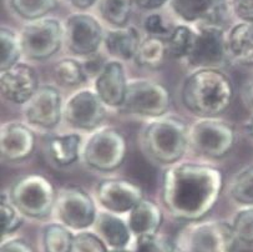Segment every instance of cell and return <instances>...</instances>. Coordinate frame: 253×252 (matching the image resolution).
Segmentation results:
<instances>
[{
    "label": "cell",
    "mask_w": 253,
    "mask_h": 252,
    "mask_svg": "<svg viewBox=\"0 0 253 252\" xmlns=\"http://www.w3.org/2000/svg\"><path fill=\"white\" fill-rule=\"evenodd\" d=\"M223 184L221 170L206 164H175L165 171L161 200L167 212L180 221L197 222L218 201Z\"/></svg>",
    "instance_id": "cell-1"
},
{
    "label": "cell",
    "mask_w": 253,
    "mask_h": 252,
    "mask_svg": "<svg viewBox=\"0 0 253 252\" xmlns=\"http://www.w3.org/2000/svg\"><path fill=\"white\" fill-rule=\"evenodd\" d=\"M233 84L221 69H196L186 78L181 90L183 105L200 117H217L233 100Z\"/></svg>",
    "instance_id": "cell-2"
},
{
    "label": "cell",
    "mask_w": 253,
    "mask_h": 252,
    "mask_svg": "<svg viewBox=\"0 0 253 252\" xmlns=\"http://www.w3.org/2000/svg\"><path fill=\"white\" fill-rule=\"evenodd\" d=\"M190 128L176 116L156 117L142 131L145 152L161 165H175L185 156Z\"/></svg>",
    "instance_id": "cell-3"
},
{
    "label": "cell",
    "mask_w": 253,
    "mask_h": 252,
    "mask_svg": "<svg viewBox=\"0 0 253 252\" xmlns=\"http://www.w3.org/2000/svg\"><path fill=\"white\" fill-rule=\"evenodd\" d=\"M58 194L51 182L39 174H28L16 180L10 187L9 200L21 215L34 220L50 216L56 205Z\"/></svg>",
    "instance_id": "cell-4"
},
{
    "label": "cell",
    "mask_w": 253,
    "mask_h": 252,
    "mask_svg": "<svg viewBox=\"0 0 253 252\" xmlns=\"http://www.w3.org/2000/svg\"><path fill=\"white\" fill-rule=\"evenodd\" d=\"M188 144L204 157L222 159L235 148L236 129L232 124L217 117H201L191 125Z\"/></svg>",
    "instance_id": "cell-5"
},
{
    "label": "cell",
    "mask_w": 253,
    "mask_h": 252,
    "mask_svg": "<svg viewBox=\"0 0 253 252\" xmlns=\"http://www.w3.org/2000/svg\"><path fill=\"white\" fill-rule=\"evenodd\" d=\"M127 143L121 131L114 128L97 129L84 145V161L91 169L110 172L124 164Z\"/></svg>",
    "instance_id": "cell-6"
},
{
    "label": "cell",
    "mask_w": 253,
    "mask_h": 252,
    "mask_svg": "<svg viewBox=\"0 0 253 252\" xmlns=\"http://www.w3.org/2000/svg\"><path fill=\"white\" fill-rule=\"evenodd\" d=\"M23 56L45 60L54 56L65 39V28L54 18H42L26 24L20 33Z\"/></svg>",
    "instance_id": "cell-7"
},
{
    "label": "cell",
    "mask_w": 253,
    "mask_h": 252,
    "mask_svg": "<svg viewBox=\"0 0 253 252\" xmlns=\"http://www.w3.org/2000/svg\"><path fill=\"white\" fill-rule=\"evenodd\" d=\"M171 94L164 84L151 80L128 81L126 98L121 109L133 115L161 117L169 111Z\"/></svg>",
    "instance_id": "cell-8"
},
{
    "label": "cell",
    "mask_w": 253,
    "mask_h": 252,
    "mask_svg": "<svg viewBox=\"0 0 253 252\" xmlns=\"http://www.w3.org/2000/svg\"><path fill=\"white\" fill-rule=\"evenodd\" d=\"M182 241L186 252H235L238 240L232 224L205 221L186 230Z\"/></svg>",
    "instance_id": "cell-9"
},
{
    "label": "cell",
    "mask_w": 253,
    "mask_h": 252,
    "mask_svg": "<svg viewBox=\"0 0 253 252\" xmlns=\"http://www.w3.org/2000/svg\"><path fill=\"white\" fill-rule=\"evenodd\" d=\"M55 211L61 224L74 231H84L95 225L97 211L95 201L80 186H66L58 194Z\"/></svg>",
    "instance_id": "cell-10"
},
{
    "label": "cell",
    "mask_w": 253,
    "mask_h": 252,
    "mask_svg": "<svg viewBox=\"0 0 253 252\" xmlns=\"http://www.w3.org/2000/svg\"><path fill=\"white\" fill-rule=\"evenodd\" d=\"M227 35L219 25L205 24L199 29L187 62L196 69H219L227 60Z\"/></svg>",
    "instance_id": "cell-11"
},
{
    "label": "cell",
    "mask_w": 253,
    "mask_h": 252,
    "mask_svg": "<svg viewBox=\"0 0 253 252\" xmlns=\"http://www.w3.org/2000/svg\"><path fill=\"white\" fill-rule=\"evenodd\" d=\"M64 28L68 49L78 56L87 57L96 54L104 43V29L100 21L90 14H71L66 19Z\"/></svg>",
    "instance_id": "cell-12"
},
{
    "label": "cell",
    "mask_w": 253,
    "mask_h": 252,
    "mask_svg": "<svg viewBox=\"0 0 253 252\" xmlns=\"http://www.w3.org/2000/svg\"><path fill=\"white\" fill-rule=\"evenodd\" d=\"M106 105L95 91L85 89L71 95L64 105V117L74 129L97 130L106 115Z\"/></svg>",
    "instance_id": "cell-13"
},
{
    "label": "cell",
    "mask_w": 253,
    "mask_h": 252,
    "mask_svg": "<svg viewBox=\"0 0 253 252\" xmlns=\"http://www.w3.org/2000/svg\"><path fill=\"white\" fill-rule=\"evenodd\" d=\"M95 196L109 212L126 213L144 200V191L130 180L105 179L96 185Z\"/></svg>",
    "instance_id": "cell-14"
},
{
    "label": "cell",
    "mask_w": 253,
    "mask_h": 252,
    "mask_svg": "<svg viewBox=\"0 0 253 252\" xmlns=\"http://www.w3.org/2000/svg\"><path fill=\"white\" fill-rule=\"evenodd\" d=\"M64 116L63 97L52 85L40 86L25 109L28 124L35 128L50 130L56 128Z\"/></svg>",
    "instance_id": "cell-15"
},
{
    "label": "cell",
    "mask_w": 253,
    "mask_h": 252,
    "mask_svg": "<svg viewBox=\"0 0 253 252\" xmlns=\"http://www.w3.org/2000/svg\"><path fill=\"white\" fill-rule=\"evenodd\" d=\"M39 88L37 71L28 64L18 62L0 71V93L13 104H28Z\"/></svg>",
    "instance_id": "cell-16"
},
{
    "label": "cell",
    "mask_w": 253,
    "mask_h": 252,
    "mask_svg": "<svg viewBox=\"0 0 253 252\" xmlns=\"http://www.w3.org/2000/svg\"><path fill=\"white\" fill-rule=\"evenodd\" d=\"M35 134L23 122H5L0 128V155L9 162L28 159L35 150Z\"/></svg>",
    "instance_id": "cell-17"
},
{
    "label": "cell",
    "mask_w": 253,
    "mask_h": 252,
    "mask_svg": "<svg viewBox=\"0 0 253 252\" xmlns=\"http://www.w3.org/2000/svg\"><path fill=\"white\" fill-rule=\"evenodd\" d=\"M173 13L186 23L219 25L228 15V0H170Z\"/></svg>",
    "instance_id": "cell-18"
},
{
    "label": "cell",
    "mask_w": 253,
    "mask_h": 252,
    "mask_svg": "<svg viewBox=\"0 0 253 252\" xmlns=\"http://www.w3.org/2000/svg\"><path fill=\"white\" fill-rule=\"evenodd\" d=\"M127 85L125 68L120 60L107 61L101 73L95 78V93L110 107L123 106Z\"/></svg>",
    "instance_id": "cell-19"
},
{
    "label": "cell",
    "mask_w": 253,
    "mask_h": 252,
    "mask_svg": "<svg viewBox=\"0 0 253 252\" xmlns=\"http://www.w3.org/2000/svg\"><path fill=\"white\" fill-rule=\"evenodd\" d=\"M162 220L164 216L161 207L152 201L144 199L128 212L127 225L131 234L135 237L145 235L156 236L162 225Z\"/></svg>",
    "instance_id": "cell-20"
},
{
    "label": "cell",
    "mask_w": 253,
    "mask_h": 252,
    "mask_svg": "<svg viewBox=\"0 0 253 252\" xmlns=\"http://www.w3.org/2000/svg\"><path fill=\"white\" fill-rule=\"evenodd\" d=\"M141 42L137 29L127 25L111 29L105 34L104 39L107 52L119 60L135 59Z\"/></svg>",
    "instance_id": "cell-21"
},
{
    "label": "cell",
    "mask_w": 253,
    "mask_h": 252,
    "mask_svg": "<svg viewBox=\"0 0 253 252\" xmlns=\"http://www.w3.org/2000/svg\"><path fill=\"white\" fill-rule=\"evenodd\" d=\"M100 237L111 249H126L130 242L131 230L123 218L112 212H100L95 222Z\"/></svg>",
    "instance_id": "cell-22"
},
{
    "label": "cell",
    "mask_w": 253,
    "mask_h": 252,
    "mask_svg": "<svg viewBox=\"0 0 253 252\" xmlns=\"http://www.w3.org/2000/svg\"><path fill=\"white\" fill-rule=\"evenodd\" d=\"M228 54L241 65L253 66V23L236 24L227 35Z\"/></svg>",
    "instance_id": "cell-23"
},
{
    "label": "cell",
    "mask_w": 253,
    "mask_h": 252,
    "mask_svg": "<svg viewBox=\"0 0 253 252\" xmlns=\"http://www.w3.org/2000/svg\"><path fill=\"white\" fill-rule=\"evenodd\" d=\"M81 141V136L75 133L50 138L47 149L54 164L61 167L75 164L80 156Z\"/></svg>",
    "instance_id": "cell-24"
},
{
    "label": "cell",
    "mask_w": 253,
    "mask_h": 252,
    "mask_svg": "<svg viewBox=\"0 0 253 252\" xmlns=\"http://www.w3.org/2000/svg\"><path fill=\"white\" fill-rule=\"evenodd\" d=\"M167 54L166 39L156 37H147L138 47L135 61L142 68L159 69L164 64Z\"/></svg>",
    "instance_id": "cell-25"
},
{
    "label": "cell",
    "mask_w": 253,
    "mask_h": 252,
    "mask_svg": "<svg viewBox=\"0 0 253 252\" xmlns=\"http://www.w3.org/2000/svg\"><path fill=\"white\" fill-rule=\"evenodd\" d=\"M197 31L188 25H176L166 39L167 54L175 59H188L195 47Z\"/></svg>",
    "instance_id": "cell-26"
},
{
    "label": "cell",
    "mask_w": 253,
    "mask_h": 252,
    "mask_svg": "<svg viewBox=\"0 0 253 252\" xmlns=\"http://www.w3.org/2000/svg\"><path fill=\"white\" fill-rule=\"evenodd\" d=\"M74 236L64 224H49L42 230L44 252H71Z\"/></svg>",
    "instance_id": "cell-27"
},
{
    "label": "cell",
    "mask_w": 253,
    "mask_h": 252,
    "mask_svg": "<svg viewBox=\"0 0 253 252\" xmlns=\"http://www.w3.org/2000/svg\"><path fill=\"white\" fill-rule=\"evenodd\" d=\"M133 4V0H100V15L114 28H123L130 20Z\"/></svg>",
    "instance_id": "cell-28"
},
{
    "label": "cell",
    "mask_w": 253,
    "mask_h": 252,
    "mask_svg": "<svg viewBox=\"0 0 253 252\" xmlns=\"http://www.w3.org/2000/svg\"><path fill=\"white\" fill-rule=\"evenodd\" d=\"M23 56L20 37L6 26L0 28V71L18 64Z\"/></svg>",
    "instance_id": "cell-29"
},
{
    "label": "cell",
    "mask_w": 253,
    "mask_h": 252,
    "mask_svg": "<svg viewBox=\"0 0 253 252\" xmlns=\"http://www.w3.org/2000/svg\"><path fill=\"white\" fill-rule=\"evenodd\" d=\"M54 79L59 85L73 88L85 83L87 75L80 61L68 57L56 62L54 68Z\"/></svg>",
    "instance_id": "cell-30"
},
{
    "label": "cell",
    "mask_w": 253,
    "mask_h": 252,
    "mask_svg": "<svg viewBox=\"0 0 253 252\" xmlns=\"http://www.w3.org/2000/svg\"><path fill=\"white\" fill-rule=\"evenodd\" d=\"M14 13L25 20L45 18L58 6V0H9Z\"/></svg>",
    "instance_id": "cell-31"
},
{
    "label": "cell",
    "mask_w": 253,
    "mask_h": 252,
    "mask_svg": "<svg viewBox=\"0 0 253 252\" xmlns=\"http://www.w3.org/2000/svg\"><path fill=\"white\" fill-rule=\"evenodd\" d=\"M230 194L236 202L243 206H253V165L236 174L231 184Z\"/></svg>",
    "instance_id": "cell-32"
},
{
    "label": "cell",
    "mask_w": 253,
    "mask_h": 252,
    "mask_svg": "<svg viewBox=\"0 0 253 252\" xmlns=\"http://www.w3.org/2000/svg\"><path fill=\"white\" fill-rule=\"evenodd\" d=\"M21 212L10 202L9 198L1 195L0 200V235L4 239L8 235L15 232L21 226L23 217Z\"/></svg>",
    "instance_id": "cell-33"
},
{
    "label": "cell",
    "mask_w": 253,
    "mask_h": 252,
    "mask_svg": "<svg viewBox=\"0 0 253 252\" xmlns=\"http://www.w3.org/2000/svg\"><path fill=\"white\" fill-rule=\"evenodd\" d=\"M232 227L238 241L253 245V206L241 208L236 213Z\"/></svg>",
    "instance_id": "cell-34"
},
{
    "label": "cell",
    "mask_w": 253,
    "mask_h": 252,
    "mask_svg": "<svg viewBox=\"0 0 253 252\" xmlns=\"http://www.w3.org/2000/svg\"><path fill=\"white\" fill-rule=\"evenodd\" d=\"M71 252H109L107 245L96 234L80 231L74 236Z\"/></svg>",
    "instance_id": "cell-35"
},
{
    "label": "cell",
    "mask_w": 253,
    "mask_h": 252,
    "mask_svg": "<svg viewBox=\"0 0 253 252\" xmlns=\"http://www.w3.org/2000/svg\"><path fill=\"white\" fill-rule=\"evenodd\" d=\"M144 28L150 37L162 38V39H167L172 31V29L170 30L165 19L157 13H152L146 16L144 21Z\"/></svg>",
    "instance_id": "cell-36"
},
{
    "label": "cell",
    "mask_w": 253,
    "mask_h": 252,
    "mask_svg": "<svg viewBox=\"0 0 253 252\" xmlns=\"http://www.w3.org/2000/svg\"><path fill=\"white\" fill-rule=\"evenodd\" d=\"M133 252H169V242H164L157 236L145 235L135 237Z\"/></svg>",
    "instance_id": "cell-37"
},
{
    "label": "cell",
    "mask_w": 253,
    "mask_h": 252,
    "mask_svg": "<svg viewBox=\"0 0 253 252\" xmlns=\"http://www.w3.org/2000/svg\"><path fill=\"white\" fill-rule=\"evenodd\" d=\"M231 5L235 15L241 21L253 23V0H232Z\"/></svg>",
    "instance_id": "cell-38"
},
{
    "label": "cell",
    "mask_w": 253,
    "mask_h": 252,
    "mask_svg": "<svg viewBox=\"0 0 253 252\" xmlns=\"http://www.w3.org/2000/svg\"><path fill=\"white\" fill-rule=\"evenodd\" d=\"M0 252H34V251H33V247L30 246L25 240L11 239L1 244V246H0Z\"/></svg>",
    "instance_id": "cell-39"
},
{
    "label": "cell",
    "mask_w": 253,
    "mask_h": 252,
    "mask_svg": "<svg viewBox=\"0 0 253 252\" xmlns=\"http://www.w3.org/2000/svg\"><path fill=\"white\" fill-rule=\"evenodd\" d=\"M105 64H106V62H104V60H102L101 57L96 56V55L94 54L91 55V56H87L83 65L87 76H95V78H96V76L101 73L102 69H104Z\"/></svg>",
    "instance_id": "cell-40"
},
{
    "label": "cell",
    "mask_w": 253,
    "mask_h": 252,
    "mask_svg": "<svg viewBox=\"0 0 253 252\" xmlns=\"http://www.w3.org/2000/svg\"><path fill=\"white\" fill-rule=\"evenodd\" d=\"M170 0H133V3L145 10H156L162 8Z\"/></svg>",
    "instance_id": "cell-41"
},
{
    "label": "cell",
    "mask_w": 253,
    "mask_h": 252,
    "mask_svg": "<svg viewBox=\"0 0 253 252\" xmlns=\"http://www.w3.org/2000/svg\"><path fill=\"white\" fill-rule=\"evenodd\" d=\"M65 1L78 10H87L94 6L99 0H65Z\"/></svg>",
    "instance_id": "cell-42"
},
{
    "label": "cell",
    "mask_w": 253,
    "mask_h": 252,
    "mask_svg": "<svg viewBox=\"0 0 253 252\" xmlns=\"http://www.w3.org/2000/svg\"><path fill=\"white\" fill-rule=\"evenodd\" d=\"M245 97H246V100H247V101L253 106V78H251L250 80L246 83Z\"/></svg>",
    "instance_id": "cell-43"
},
{
    "label": "cell",
    "mask_w": 253,
    "mask_h": 252,
    "mask_svg": "<svg viewBox=\"0 0 253 252\" xmlns=\"http://www.w3.org/2000/svg\"><path fill=\"white\" fill-rule=\"evenodd\" d=\"M248 130H250V135H251V138L253 139V116H252V119H251L250 125H248Z\"/></svg>",
    "instance_id": "cell-44"
},
{
    "label": "cell",
    "mask_w": 253,
    "mask_h": 252,
    "mask_svg": "<svg viewBox=\"0 0 253 252\" xmlns=\"http://www.w3.org/2000/svg\"><path fill=\"white\" fill-rule=\"evenodd\" d=\"M109 252H131L126 249H111Z\"/></svg>",
    "instance_id": "cell-45"
}]
</instances>
